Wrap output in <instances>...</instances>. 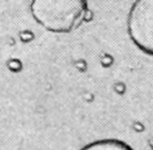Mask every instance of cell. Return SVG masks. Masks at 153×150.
<instances>
[{
	"instance_id": "cell-1",
	"label": "cell",
	"mask_w": 153,
	"mask_h": 150,
	"mask_svg": "<svg viewBox=\"0 0 153 150\" xmlns=\"http://www.w3.org/2000/svg\"><path fill=\"white\" fill-rule=\"evenodd\" d=\"M33 19L48 31L68 33L78 28L88 13L87 0H32Z\"/></svg>"
},
{
	"instance_id": "cell-2",
	"label": "cell",
	"mask_w": 153,
	"mask_h": 150,
	"mask_svg": "<svg viewBox=\"0 0 153 150\" xmlns=\"http://www.w3.org/2000/svg\"><path fill=\"white\" fill-rule=\"evenodd\" d=\"M127 30L133 44L153 56V0H134L127 18Z\"/></svg>"
},
{
	"instance_id": "cell-3",
	"label": "cell",
	"mask_w": 153,
	"mask_h": 150,
	"mask_svg": "<svg viewBox=\"0 0 153 150\" xmlns=\"http://www.w3.org/2000/svg\"><path fill=\"white\" fill-rule=\"evenodd\" d=\"M80 150H134L126 142L118 139H102L85 145Z\"/></svg>"
}]
</instances>
